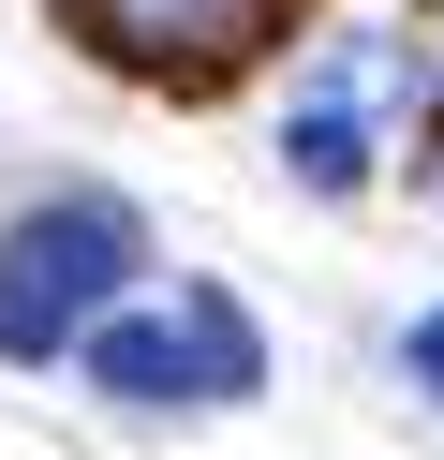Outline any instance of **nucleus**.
<instances>
[{
    "instance_id": "obj_7",
    "label": "nucleus",
    "mask_w": 444,
    "mask_h": 460,
    "mask_svg": "<svg viewBox=\"0 0 444 460\" xmlns=\"http://www.w3.org/2000/svg\"><path fill=\"white\" fill-rule=\"evenodd\" d=\"M414 90L444 104V0H414Z\"/></svg>"
},
{
    "instance_id": "obj_4",
    "label": "nucleus",
    "mask_w": 444,
    "mask_h": 460,
    "mask_svg": "<svg viewBox=\"0 0 444 460\" xmlns=\"http://www.w3.org/2000/svg\"><path fill=\"white\" fill-rule=\"evenodd\" d=\"M74 371L104 401H207V357H193V312H89V341H74Z\"/></svg>"
},
{
    "instance_id": "obj_6",
    "label": "nucleus",
    "mask_w": 444,
    "mask_h": 460,
    "mask_svg": "<svg viewBox=\"0 0 444 460\" xmlns=\"http://www.w3.org/2000/svg\"><path fill=\"white\" fill-rule=\"evenodd\" d=\"M400 371H414V386L444 401V312H414V327H400Z\"/></svg>"
},
{
    "instance_id": "obj_3",
    "label": "nucleus",
    "mask_w": 444,
    "mask_h": 460,
    "mask_svg": "<svg viewBox=\"0 0 444 460\" xmlns=\"http://www.w3.org/2000/svg\"><path fill=\"white\" fill-rule=\"evenodd\" d=\"M370 90H385V60L355 45V60H326V90L282 119V179H296V193H326V208L370 193Z\"/></svg>"
},
{
    "instance_id": "obj_5",
    "label": "nucleus",
    "mask_w": 444,
    "mask_h": 460,
    "mask_svg": "<svg viewBox=\"0 0 444 460\" xmlns=\"http://www.w3.org/2000/svg\"><path fill=\"white\" fill-rule=\"evenodd\" d=\"M178 312H193V357H207V401H252V386H266V327H252V312L222 297V282H193Z\"/></svg>"
},
{
    "instance_id": "obj_1",
    "label": "nucleus",
    "mask_w": 444,
    "mask_h": 460,
    "mask_svg": "<svg viewBox=\"0 0 444 460\" xmlns=\"http://www.w3.org/2000/svg\"><path fill=\"white\" fill-rule=\"evenodd\" d=\"M148 268V223L118 208V193H45V208L0 223V357L45 371L89 341V312H118Z\"/></svg>"
},
{
    "instance_id": "obj_2",
    "label": "nucleus",
    "mask_w": 444,
    "mask_h": 460,
    "mask_svg": "<svg viewBox=\"0 0 444 460\" xmlns=\"http://www.w3.org/2000/svg\"><path fill=\"white\" fill-rule=\"evenodd\" d=\"M59 31L148 90H222L296 31V0H59Z\"/></svg>"
}]
</instances>
